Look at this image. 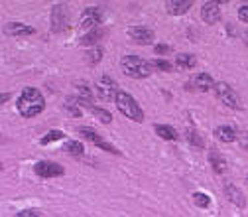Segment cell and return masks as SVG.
Here are the masks:
<instances>
[{
  "label": "cell",
  "mask_w": 248,
  "mask_h": 217,
  "mask_svg": "<svg viewBox=\"0 0 248 217\" xmlns=\"http://www.w3.org/2000/svg\"><path fill=\"white\" fill-rule=\"evenodd\" d=\"M105 20V14H103V8L99 6H89L83 10L81 14V20H79V26L81 30H85V32H93V30H99V26L103 24Z\"/></svg>",
  "instance_id": "4"
},
{
  "label": "cell",
  "mask_w": 248,
  "mask_h": 217,
  "mask_svg": "<svg viewBox=\"0 0 248 217\" xmlns=\"http://www.w3.org/2000/svg\"><path fill=\"white\" fill-rule=\"evenodd\" d=\"M215 95H217V99H219V101H221L225 107H229V109H234V111L242 109L238 95L232 91V87H231L229 83H225V81H221V83L215 85Z\"/></svg>",
  "instance_id": "6"
},
{
  "label": "cell",
  "mask_w": 248,
  "mask_h": 217,
  "mask_svg": "<svg viewBox=\"0 0 248 217\" xmlns=\"http://www.w3.org/2000/svg\"><path fill=\"white\" fill-rule=\"evenodd\" d=\"M63 138H65V134L61 133V131H49L47 134H44V136L40 138V144H42V146H47V144H51V142L63 140Z\"/></svg>",
  "instance_id": "23"
},
{
  "label": "cell",
  "mask_w": 248,
  "mask_h": 217,
  "mask_svg": "<svg viewBox=\"0 0 248 217\" xmlns=\"http://www.w3.org/2000/svg\"><path fill=\"white\" fill-rule=\"evenodd\" d=\"M227 34H231V36H234V26H227Z\"/></svg>",
  "instance_id": "36"
},
{
  "label": "cell",
  "mask_w": 248,
  "mask_h": 217,
  "mask_svg": "<svg viewBox=\"0 0 248 217\" xmlns=\"http://www.w3.org/2000/svg\"><path fill=\"white\" fill-rule=\"evenodd\" d=\"M16 217H42V211L36 209V207H28V209H22L16 213Z\"/></svg>",
  "instance_id": "29"
},
{
  "label": "cell",
  "mask_w": 248,
  "mask_h": 217,
  "mask_svg": "<svg viewBox=\"0 0 248 217\" xmlns=\"http://www.w3.org/2000/svg\"><path fill=\"white\" fill-rule=\"evenodd\" d=\"M156 69L160 71H171V64L166 59H156Z\"/></svg>",
  "instance_id": "32"
},
{
  "label": "cell",
  "mask_w": 248,
  "mask_h": 217,
  "mask_svg": "<svg viewBox=\"0 0 248 217\" xmlns=\"http://www.w3.org/2000/svg\"><path fill=\"white\" fill-rule=\"evenodd\" d=\"M114 103H116L118 111H120L124 117H126V118H130V120H134V122H144V111H142V107L138 105V101L130 95V93L118 91Z\"/></svg>",
  "instance_id": "3"
},
{
  "label": "cell",
  "mask_w": 248,
  "mask_h": 217,
  "mask_svg": "<svg viewBox=\"0 0 248 217\" xmlns=\"http://www.w3.org/2000/svg\"><path fill=\"white\" fill-rule=\"evenodd\" d=\"M242 42H244V46L248 48V32H244V34H242Z\"/></svg>",
  "instance_id": "37"
},
{
  "label": "cell",
  "mask_w": 248,
  "mask_h": 217,
  "mask_svg": "<svg viewBox=\"0 0 248 217\" xmlns=\"http://www.w3.org/2000/svg\"><path fill=\"white\" fill-rule=\"evenodd\" d=\"M120 67H122V73L128 75V77H134V79H144V77H150L154 67L150 61H146L144 57L140 55H124L120 59Z\"/></svg>",
  "instance_id": "2"
},
{
  "label": "cell",
  "mask_w": 248,
  "mask_h": 217,
  "mask_svg": "<svg viewBox=\"0 0 248 217\" xmlns=\"http://www.w3.org/2000/svg\"><path fill=\"white\" fill-rule=\"evenodd\" d=\"M4 34L6 36H32L36 34V28L26 26L22 22H8L4 24Z\"/></svg>",
  "instance_id": "11"
},
{
  "label": "cell",
  "mask_w": 248,
  "mask_h": 217,
  "mask_svg": "<svg viewBox=\"0 0 248 217\" xmlns=\"http://www.w3.org/2000/svg\"><path fill=\"white\" fill-rule=\"evenodd\" d=\"M215 136L219 138L221 142H234V140L238 138L236 131H234L232 127H229V125H221V127H217V129H215Z\"/></svg>",
  "instance_id": "16"
},
{
  "label": "cell",
  "mask_w": 248,
  "mask_h": 217,
  "mask_svg": "<svg viewBox=\"0 0 248 217\" xmlns=\"http://www.w3.org/2000/svg\"><path fill=\"white\" fill-rule=\"evenodd\" d=\"M103 36H105V30H93V32H89V34H85L83 38H81V46H85V48H91V46H95L97 48V44L103 40Z\"/></svg>",
  "instance_id": "19"
},
{
  "label": "cell",
  "mask_w": 248,
  "mask_h": 217,
  "mask_svg": "<svg viewBox=\"0 0 248 217\" xmlns=\"http://www.w3.org/2000/svg\"><path fill=\"white\" fill-rule=\"evenodd\" d=\"M225 196H227V200H229L232 205H236V207H246V198H244V194L240 192L238 185H234V184H225Z\"/></svg>",
  "instance_id": "12"
},
{
  "label": "cell",
  "mask_w": 248,
  "mask_h": 217,
  "mask_svg": "<svg viewBox=\"0 0 248 217\" xmlns=\"http://www.w3.org/2000/svg\"><path fill=\"white\" fill-rule=\"evenodd\" d=\"M77 91H79V105H83V107H95L93 105V91H91V87L87 85V83H83V81H79L77 83Z\"/></svg>",
  "instance_id": "15"
},
{
  "label": "cell",
  "mask_w": 248,
  "mask_h": 217,
  "mask_svg": "<svg viewBox=\"0 0 248 217\" xmlns=\"http://www.w3.org/2000/svg\"><path fill=\"white\" fill-rule=\"evenodd\" d=\"M201 18L205 24L213 26L221 20V4L219 2H213V0H207V2L201 4Z\"/></svg>",
  "instance_id": "10"
},
{
  "label": "cell",
  "mask_w": 248,
  "mask_h": 217,
  "mask_svg": "<svg viewBox=\"0 0 248 217\" xmlns=\"http://www.w3.org/2000/svg\"><path fill=\"white\" fill-rule=\"evenodd\" d=\"M154 131H156V134H158L160 138L170 140V142H173V140L179 138L177 133H175V129H171V127H168V125H156V127H154Z\"/></svg>",
  "instance_id": "20"
},
{
  "label": "cell",
  "mask_w": 248,
  "mask_h": 217,
  "mask_svg": "<svg viewBox=\"0 0 248 217\" xmlns=\"http://www.w3.org/2000/svg\"><path fill=\"white\" fill-rule=\"evenodd\" d=\"M67 20H69V12H67V4H55L51 8V30L53 32H63L67 28Z\"/></svg>",
  "instance_id": "7"
},
{
  "label": "cell",
  "mask_w": 248,
  "mask_h": 217,
  "mask_svg": "<svg viewBox=\"0 0 248 217\" xmlns=\"http://www.w3.org/2000/svg\"><path fill=\"white\" fill-rule=\"evenodd\" d=\"M193 83H195V89L201 91V93H207V91L215 89V85H217L209 73H199V75H195Z\"/></svg>",
  "instance_id": "17"
},
{
  "label": "cell",
  "mask_w": 248,
  "mask_h": 217,
  "mask_svg": "<svg viewBox=\"0 0 248 217\" xmlns=\"http://www.w3.org/2000/svg\"><path fill=\"white\" fill-rule=\"evenodd\" d=\"M191 6H193L191 0H168V2H166V10H168L170 14H173V16L185 14Z\"/></svg>",
  "instance_id": "13"
},
{
  "label": "cell",
  "mask_w": 248,
  "mask_h": 217,
  "mask_svg": "<svg viewBox=\"0 0 248 217\" xmlns=\"http://www.w3.org/2000/svg\"><path fill=\"white\" fill-rule=\"evenodd\" d=\"M103 53H105V51H103V50H101V48L97 46V48H93V50H89V51H87L85 59L89 61V64H91V66H97V64H99V61L103 59Z\"/></svg>",
  "instance_id": "24"
},
{
  "label": "cell",
  "mask_w": 248,
  "mask_h": 217,
  "mask_svg": "<svg viewBox=\"0 0 248 217\" xmlns=\"http://www.w3.org/2000/svg\"><path fill=\"white\" fill-rule=\"evenodd\" d=\"M97 148H101V150H105V152H108V154H114V156H120V154H122L118 148H114L110 142H105V140H103V142H101Z\"/></svg>",
  "instance_id": "30"
},
{
  "label": "cell",
  "mask_w": 248,
  "mask_h": 217,
  "mask_svg": "<svg viewBox=\"0 0 248 217\" xmlns=\"http://www.w3.org/2000/svg\"><path fill=\"white\" fill-rule=\"evenodd\" d=\"M95 91H97V95L101 101L108 103V101H116V95H118V83L110 77V75H103L97 79L95 83Z\"/></svg>",
  "instance_id": "5"
},
{
  "label": "cell",
  "mask_w": 248,
  "mask_h": 217,
  "mask_svg": "<svg viewBox=\"0 0 248 217\" xmlns=\"http://www.w3.org/2000/svg\"><path fill=\"white\" fill-rule=\"evenodd\" d=\"M197 66V55L193 53H179L175 57V67L179 69H193Z\"/></svg>",
  "instance_id": "18"
},
{
  "label": "cell",
  "mask_w": 248,
  "mask_h": 217,
  "mask_svg": "<svg viewBox=\"0 0 248 217\" xmlns=\"http://www.w3.org/2000/svg\"><path fill=\"white\" fill-rule=\"evenodd\" d=\"M246 182H248V176H246Z\"/></svg>",
  "instance_id": "38"
},
{
  "label": "cell",
  "mask_w": 248,
  "mask_h": 217,
  "mask_svg": "<svg viewBox=\"0 0 248 217\" xmlns=\"http://www.w3.org/2000/svg\"><path fill=\"white\" fill-rule=\"evenodd\" d=\"M193 201H195L197 207H203V209H207L211 205V198L207 194H203V192H195L193 194Z\"/></svg>",
  "instance_id": "28"
},
{
  "label": "cell",
  "mask_w": 248,
  "mask_h": 217,
  "mask_svg": "<svg viewBox=\"0 0 248 217\" xmlns=\"http://www.w3.org/2000/svg\"><path fill=\"white\" fill-rule=\"evenodd\" d=\"M10 99V93H2V99H0V101H2V103H6Z\"/></svg>",
  "instance_id": "35"
},
{
  "label": "cell",
  "mask_w": 248,
  "mask_h": 217,
  "mask_svg": "<svg viewBox=\"0 0 248 217\" xmlns=\"http://www.w3.org/2000/svg\"><path fill=\"white\" fill-rule=\"evenodd\" d=\"M34 172L40 176V178H59L65 174V168L57 164V162H49V160H42L34 166Z\"/></svg>",
  "instance_id": "9"
},
{
  "label": "cell",
  "mask_w": 248,
  "mask_h": 217,
  "mask_svg": "<svg viewBox=\"0 0 248 217\" xmlns=\"http://www.w3.org/2000/svg\"><path fill=\"white\" fill-rule=\"evenodd\" d=\"M91 111L95 113V117H97L101 122H105V125H110V122H112V115H110L107 109H103V107H93Z\"/></svg>",
  "instance_id": "25"
},
{
  "label": "cell",
  "mask_w": 248,
  "mask_h": 217,
  "mask_svg": "<svg viewBox=\"0 0 248 217\" xmlns=\"http://www.w3.org/2000/svg\"><path fill=\"white\" fill-rule=\"evenodd\" d=\"M154 51H156L158 55H168V53L171 51V46H168V44H156Z\"/></svg>",
  "instance_id": "31"
},
{
  "label": "cell",
  "mask_w": 248,
  "mask_h": 217,
  "mask_svg": "<svg viewBox=\"0 0 248 217\" xmlns=\"http://www.w3.org/2000/svg\"><path fill=\"white\" fill-rule=\"evenodd\" d=\"M209 164L213 166V170L217 172V174H223L225 170H227V160H225V156L219 152V150H211L209 152Z\"/></svg>",
  "instance_id": "14"
},
{
  "label": "cell",
  "mask_w": 248,
  "mask_h": 217,
  "mask_svg": "<svg viewBox=\"0 0 248 217\" xmlns=\"http://www.w3.org/2000/svg\"><path fill=\"white\" fill-rule=\"evenodd\" d=\"M238 20L244 22V24H248V4H244V6L238 8Z\"/></svg>",
  "instance_id": "33"
},
{
  "label": "cell",
  "mask_w": 248,
  "mask_h": 217,
  "mask_svg": "<svg viewBox=\"0 0 248 217\" xmlns=\"http://www.w3.org/2000/svg\"><path fill=\"white\" fill-rule=\"evenodd\" d=\"M126 34L130 40H134V44L138 46H148L154 42V38H156V34H154V30L146 28V26H130L126 30Z\"/></svg>",
  "instance_id": "8"
},
{
  "label": "cell",
  "mask_w": 248,
  "mask_h": 217,
  "mask_svg": "<svg viewBox=\"0 0 248 217\" xmlns=\"http://www.w3.org/2000/svg\"><path fill=\"white\" fill-rule=\"evenodd\" d=\"M240 146L244 148V150H248V133H240Z\"/></svg>",
  "instance_id": "34"
},
{
  "label": "cell",
  "mask_w": 248,
  "mask_h": 217,
  "mask_svg": "<svg viewBox=\"0 0 248 217\" xmlns=\"http://www.w3.org/2000/svg\"><path fill=\"white\" fill-rule=\"evenodd\" d=\"M16 109L20 113V117L24 118H34L40 113H44L46 109V99L40 93V89L36 87H24L22 93L16 99Z\"/></svg>",
  "instance_id": "1"
},
{
  "label": "cell",
  "mask_w": 248,
  "mask_h": 217,
  "mask_svg": "<svg viewBox=\"0 0 248 217\" xmlns=\"http://www.w3.org/2000/svg\"><path fill=\"white\" fill-rule=\"evenodd\" d=\"M79 134L83 136V138H87L91 144H95V146H99L101 142H103V138L93 131V129H89V127H79Z\"/></svg>",
  "instance_id": "21"
},
{
  "label": "cell",
  "mask_w": 248,
  "mask_h": 217,
  "mask_svg": "<svg viewBox=\"0 0 248 217\" xmlns=\"http://www.w3.org/2000/svg\"><path fill=\"white\" fill-rule=\"evenodd\" d=\"M63 150L69 152V154H73V156H81V154L85 152V146H83V142H79V140H67V142L63 144Z\"/></svg>",
  "instance_id": "22"
},
{
  "label": "cell",
  "mask_w": 248,
  "mask_h": 217,
  "mask_svg": "<svg viewBox=\"0 0 248 217\" xmlns=\"http://www.w3.org/2000/svg\"><path fill=\"white\" fill-rule=\"evenodd\" d=\"M185 136H187V140H189V144H191V146L203 148V138H201V134H199L197 131H193V129H187V131H185Z\"/></svg>",
  "instance_id": "26"
},
{
  "label": "cell",
  "mask_w": 248,
  "mask_h": 217,
  "mask_svg": "<svg viewBox=\"0 0 248 217\" xmlns=\"http://www.w3.org/2000/svg\"><path fill=\"white\" fill-rule=\"evenodd\" d=\"M65 113L71 115L73 118H79V117L83 115V111L77 107V101H75V99H67V101H65Z\"/></svg>",
  "instance_id": "27"
}]
</instances>
